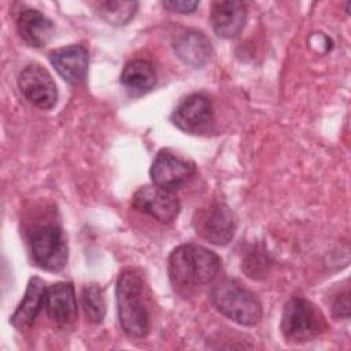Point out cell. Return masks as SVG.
Instances as JSON below:
<instances>
[{"label":"cell","mask_w":351,"mask_h":351,"mask_svg":"<svg viewBox=\"0 0 351 351\" xmlns=\"http://www.w3.org/2000/svg\"><path fill=\"white\" fill-rule=\"evenodd\" d=\"M221 270V258L197 244H182L169 256L167 271L174 289L186 296L213 282Z\"/></svg>","instance_id":"1"},{"label":"cell","mask_w":351,"mask_h":351,"mask_svg":"<svg viewBox=\"0 0 351 351\" xmlns=\"http://www.w3.org/2000/svg\"><path fill=\"white\" fill-rule=\"evenodd\" d=\"M117 306L119 324L130 337H145L149 332V314L143 303V284L133 270H123L117 280Z\"/></svg>","instance_id":"2"},{"label":"cell","mask_w":351,"mask_h":351,"mask_svg":"<svg viewBox=\"0 0 351 351\" xmlns=\"http://www.w3.org/2000/svg\"><path fill=\"white\" fill-rule=\"evenodd\" d=\"M211 302L221 314L240 325H256L263 315L262 304L255 293L234 280L226 278L215 282L211 289Z\"/></svg>","instance_id":"3"},{"label":"cell","mask_w":351,"mask_h":351,"mask_svg":"<svg viewBox=\"0 0 351 351\" xmlns=\"http://www.w3.org/2000/svg\"><path fill=\"white\" fill-rule=\"evenodd\" d=\"M280 328L287 341L304 343L324 333L328 324L314 303L304 298H292L284 306Z\"/></svg>","instance_id":"4"},{"label":"cell","mask_w":351,"mask_h":351,"mask_svg":"<svg viewBox=\"0 0 351 351\" xmlns=\"http://www.w3.org/2000/svg\"><path fill=\"white\" fill-rule=\"evenodd\" d=\"M30 255L36 266L47 271H60L69 258V248L62 229L56 225L36 228L29 239Z\"/></svg>","instance_id":"5"},{"label":"cell","mask_w":351,"mask_h":351,"mask_svg":"<svg viewBox=\"0 0 351 351\" xmlns=\"http://www.w3.org/2000/svg\"><path fill=\"white\" fill-rule=\"evenodd\" d=\"M195 232L214 245H226L236 233L233 211L221 202L208 203L193 215Z\"/></svg>","instance_id":"6"},{"label":"cell","mask_w":351,"mask_h":351,"mask_svg":"<svg viewBox=\"0 0 351 351\" xmlns=\"http://www.w3.org/2000/svg\"><path fill=\"white\" fill-rule=\"evenodd\" d=\"M195 173L196 169L191 160L167 148L156 154L149 169L152 184L170 192L186 185Z\"/></svg>","instance_id":"7"},{"label":"cell","mask_w":351,"mask_h":351,"mask_svg":"<svg viewBox=\"0 0 351 351\" xmlns=\"http://www.w3.org/2000/svg\"><path fill=\"white\" fill-rule=\"evenodd\" d=\"M173 123L185 133L202 134L210 130L214 121L211 100L204 93H192L184 97L171 114Z\"/></svg>","instance_id":"8"},{"label":"cell","mask_w":351,"mask_h":351,"mask_svg":"<svg viewBox=\"0 0 351 351\" xmlns=\"http://www.w3.org/2000/svg\"><path fill=\"white\" fill-rule=\"evenodd\" d=\"M25 99L41 110H51L58 100V89L47 69L34 63L26 66L18 78Z\"/></svg>","instance_id":"9"},{"label":"cell","mask_w":351,"mask_h":351,"mask_svg":"<svg viewBox=\"0 0 351 351\" xmlns=\"http://www.w3.org/2000/svg\"><path fill=\"white\" fill-rule=\"evenodd\" d=\"M133 207L158 222L170 223L180 214V202L173 192L162 189L156 185H144L140 186L132 200Z\"/></svg>","instance_id":"10"},{"label":"cell","mask_w":351,"mask_h":351,"mask_svg":"<svg viewBox=\"0 0 351 351\" xmlns=\"http://www.w3.org/2000/svg\"><path fill=\"white\" fill-rule=\"evenodd\" d=\"M48 59L56 73L69 84L77 85L85 81L88 74L89 55L81 44L62 47L49 52Z\"/></svg>","instance_id":"11"},{"label":"cell","mask_w":351,"mask_h":351,"mask_svg":"<svg viewBox=\"0 0 351 351\" xmlns=\"http://www.w3.org/2000/svg\"><path fill=\"white\" fill-rule=\"evenodd\" d=\"M44 308L58 326H69L77 319V299L71 282H56L47 288Z\"/></svg>","instance_id":"12"},{"label":"cell","mask_w":351,"mask_h":351,"mask_svg":"<svg viewBox=\"0 0 351 351\" xmlns=\"http://www.w3.org/2000/svg\"><path fill=\"white\" fill-rule=\"evenodd\" d=\"M210 22L217 36L222 38H234L245 26L247 5L239 0L214 1L211 4Z\"/></svg>","instance_id":"13"},{"label":"cell","mask_w":351,"mask_h":351,"mask_svg":"<svg viewBox=\"0 0 351 351\" xmlns=\"http://www.w3.org/2000/svg\"><path fill=\"white\" fill-rule=\"evenodd\" d=\"M16 27L21 38L33 48L47 45L55 33L52 21L33 8H26L18 15Z\"/></svg>","instance_id":"14"},{"label":"cell","mask_w":351,"mask_h":351,"mask_svg":"<svg viewBox=\"0 0 351 351\" xmlns=\"http://www.w3.org/2000/svg\"><path fill=\"white\" fill-rule=\"evenodd\" d=\"M45 291V282L40 277H32L29 280L25 296L10 319L14 328L18 330H26L33 325L40 310L44 307Z\"/></svg>","instance_id":"15"},{"label":"cell","mask_w":351,"mask_h":351,"mask_svg":"<svg viewBox=\"0 0 351 351\" xmlns=\"http://www.w3.org/2000/svg\"><path fill=\"white\" fill-rule=\"evenodd\" d=\"M177 56L191 67H203L213 52L210 38L200 30L188 29L174 43Z\"/></svg>","instance_id":"16"},{"label":"cell","mask_w":351,"mask_h":351,"mask_svg":"<svg viewBox=\"0 0 351 351\" xmlns=\"http://www.w3.org/2000/svg\"><path fill=\"white\" fill-rule=\"evenodd\" d=\"M121 82L132 96H141L155 86L156 73L149 62L134 59L123 67L121 73Z\"/></svg>","instance_id":"17"},{"label":"cell","mask_w":351,"mask_h":351,"mask_svg":"<svg viewBox=\"0 0 351 351\" xmlns=\"http://www.w3.org/2000/svg\"><path fill=\"white\" fill-rule=\"evenodd\" d=\"M137 1L107 0L97 3L96 11L107 23L114 26H122L134 16V14L137 12Z\"/></svg>","instance_id":"18"},{"label":"cell","mask_w":351,"mask_h":351,"mask_svg":"<svg viewBox=\"0 0 351 351\" xmlns=\"http://www.w3.org/2000/svg\"><path fill=\"white\" fill-rule=\"evenodd\" d=\"M82 307L88 319L100 324L106 315V302L103 289L97 284H90L82 291Z\"/></svg>","instance_id":"19"},{"label":"cell","mask_w":351,"mask_h":351,"mask_svg":"<svg viewBox=\"0 0 351 351\" xmlns=\"http://www.w3.org/2000/svg\"><path fill=\"white\" fill-rule=\"evenodd\" d=\"M165 8L178 14H192L199 7V1L195 0H169L162 3Z\"/></svg>","instance_id":"20"},{"label":"cell","mask_w":351,"mask_h":351,"mask_svg":"<svg viewBox=\"0 0 351 351\" xmlns=\"http://www.w3.org/2000/svg\"><path fill=\"white\" fill-rule=\"evenodd\" d=\"M332 313H333V317H336V318H348V315H350L348 293L337 296V299L333 303Z\"/></svg>","instance_id":"21"}]
</instances>
